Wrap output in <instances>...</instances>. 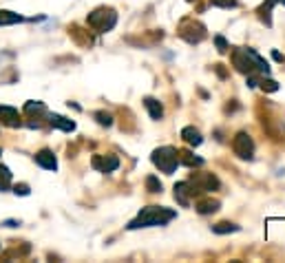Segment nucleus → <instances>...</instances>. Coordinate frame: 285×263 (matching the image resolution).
I'll use <instances>...</instances> for the list:
<instances>
[{
  "mask_svg": "<svg viewBox=\"0 0 285 263\" xmlns=\"http://www.w3.org/2000/svg\"><path fill=\"white\" fill-rule=\"evenodd\" d=\"M179 35L188 45H199V42L206 38V27L197 20H184L179 27Z\"/></svg>",
  "mask_w": 285,
  "mask_h": 263,
  "instance_id": "423d86ee",
  "label": "nucleus"
},
{
  "mask_svg": "<svg viewBox=\"0 0 285 263\" xmlns=\"http://www.w3.org/2000/svg\"><path fill=\"white\" fill-rule=\"evenodd\" d=\"M179 164H186V166H201L203 160L201 157H195L190 151H179Z\"/></svg>",
  "mask_w": 285,
  "mask_h": 263,
  "instance_id": "f3484780",
  "label": "nucleus"
},
{
  "mask_svg": "<svg viewBox=\"0 0 285 263\" xmlns=\"http://www.w3.org/2000/svg\"><path fill=\"white\" fill-rule=\"evenodd\" d=\"M117 166H119V160L115 155H104V157L95 155L93 157V168L100 170V173H113Z\"/></svg>",
  "mask_w": 285,
  "mask_h": 263,
  "instance_id": "6e6552de",
  "label": "nucleus"
},
{
  "mask_svg": "<svg viewBox=\"0 0 285 263\" xmlns=\"http://www.w3.org/2000/svg\"><path fill=\"white\" fill-rule=\"evenodd\" d=\"M236 230H239V226L230 223V221H221V223L212 226V232H217V235H228V232H236Z\"/></svg>",
  "mask_w": 285,
  "mask_h": 263,
  "instance_id": "a211bd4d",
  "label": "nucleus"
},
{
  "mask_svg": "<svg viewBox=\"0 0 285 263\" xmlns=\"http://www.w3.org/2000/svg\"><path fill=\"white\" fill-rule=\"evenodd\" d=\"M190 197H192V193H190V186H188V181L175 183V199H177L179 206L188 208V206H190Z\"/></svg>",
  "mask_w": 285,
  "mask_h": 263,
  "instance_id": "9d476101",
  "label": "nucleus"
},
{
  "mask_svg": "<svg viewBox=\"0 0 285 263\" xmlns=\"http://www.w3.org/2000/svg\"><path fill=\"white\" fill-rule=\"evenodd\" d=\"M232 151L241 160H252L254 157V142L248 133H236L232 139Z\"/></svg>",
  "mask_w": 285,
  "mask_h": 263,
  "instance_id": "0eeeda50",
  "label": "nucleus"
},
{
  "mask_svg": "<svg viewBox=\"0 0 285 263\" xmlns=\"http://www.w3.org/2000/svg\"><path fill=\"white\" fill-rule=\"evenodd\" d=\"M181 137H184V142H186V144H190V146H199V144L203 142L201 133H199L195 126H186L184 131H181Z\"/></svg>",
  "mask_w": 285,
  "mask_h": 263,
  "instance_id": "f8f14e48",
  "label": "nucleus"
},
{
  "mask_svg": "<svg viewBox=\"0 0 285 263\" xmlns=\"http://www.w3.org/2000/svg\"><path fill=\"white\" fill-rule=\"evenodd\" d=\"M25 18L20 14H14V11H7V9H0V27H7V24H18L22 22Z\"/></svg>",
  "mask_w": 285,
  "mask_h": 263,
  "instance_id": "dca6fc26",
  "label": "nucleus"
},
{
  "mask_svg": "<svg viewBox=\"0 0 285 263\" xmlns=\"http://www.w3.org/2000/svg\"><path fill=\"white\" fill-rule=\"evenodd\" d=\"M259 84H261V89H263V91H270V93L278 91V84H276L274 80H270V78H263V80H261Z\"/></svg>",
  "mask_w": 285,
  "mask_h": 263,
  "instance_id": "412c9836",
  "label": "nucleus"
},
{
  "mask_svg": "<svg viewBox=\"0 0 285 263\" xmlns=\"http://www.w3.org/2000/svg\"><path fill=\"white\" fill-rule=\"evenodd\" d=\"M87 22H89V27H93L98 33H106V31H111V29L115 27V22H117V14H115L113 9L100 7V9H95L93 14H89Z\"/></svg>",
  "mask_w": 285,
  "mask_h": 263,
  "instance_id": "20e7f679",
  "label": "nucleus"
},
{
  "mask_svg": "<svg viewBox=\"0 0 285 263\" xmlns=\"http://www.w3.org/2000/svg\"><path fill=\"white\" fill-rule=\"evenodd\" d=\"M215 7H223V9H232L236 7V0H210Z\"/></svg>",
  "mask_w": 285,
  "mask_h": 263,
  "instance_id": "b1692460",
  "label": "nucleus"
},
{
  "mask_svg": "<svg viewBox=\"0 0 285 263\" xmlns=\"http://www.w3.org/2000/svg\"><path fill=\"white\" fill-rule=\"evenodd\" d=\"M3 226H7V228H16V226H20V221H5Z\"/></svg>",
  "mask_w": 285,
  "mask_h": 263,
  "instance_id": "bb28decb",
  "label": "nucleus"
},
{
  "mask_svg": "<svg viewBox=\"0 0 285 263\" xmlns=\"http://www.w3.org/2000/svg\"><path fill=\"white\" fill-rule=\"evenodd\" d=\"M0 122H3L5 126H18L20 124V115H18L16 108H11V106H0Z\"/></svg>",
  "mask_w": 285,
  "mask_h": 263,
  "instance_id": "9b49d317",
  "label": "nucleus"
},
{
  "mask_svg": "<svg viewBox=\"0 0 285 263\" xmlns=\"http://www.w3.org/2000/svg\"><path fill=\"white\" fill-rule=\"evenodd\" d=\"M0 155H3V151H0Z\"/></svg>",
  "mask_w": 285,
  "mask_h": 263,
  "instance_id": "c85d7f7f",
  "label": "nucleus"
},
{
  "mask_svg": "<svg viewBox=\"0 0 285 263\" xmlns=\"http://www.w3.org/2000/svg\"><path fill=\"white\" fill-rule=\"evenodd\" d=\"M150 160H153V164L161 173L173 175L179 166V151L173 148V146H161V148L153 151V157H150Z\"/></svg>",
  "mask_w": 285,
  "mask_h": 263,
  "instance_id": "7ed1b4c3",
  "label": "nucleus"
},
{
  "mask_svg": "<svg viewBox=\"0 0 285 263\" xmlns=\"http://www.w3.org/2000/svg\"><path fill=\"white\" fill-rule=\"evenodd\" d=\"M276 3H283L285 5V0H268V5H276Z\"/></svg>",
  "mask_w": 285,
  "mask_h": 263,
  "instance_id": "cd10ccee",
  "label": "nucleus"
},
{
  "mask_svg": "<svg viewBox=\"0 0 285 263\" xmlns=\"http://www.w3.org/2000/svg\"><path fill=\"white\" fill-rule=\"evenodd\" d=\"M49 122H51V126H56V128H60V131H66V133H71V131H75V122H71V120H66V118H62V115H56L53 113L51 118H49Z\"/></svg>",
  "mask_w": 285,
  "mask_h": 263,
  "instance_id": "4468645a",
  "label": "nucleus"
},
{
  "mask_svg": "<svg viewBox=\"0 0 285 263\" xmlns=\"http://www.w3.org/2000/svg\"><path fill=\"white\" fill-rule=\"evenodd\" d=\"M215 42H217V49H219V53H226V51H228V42H226V38H221V35H217V38H215Z\"/></svg>",
  "mask_w": 285,
  "mask_h": 263,
  "instance_id": "393cba45",
  "label": "nucleus"
},
{
  "mask_svg": "<svg viewBox=\"0 0 285 263\" xmlns=\"http://www.w3.org/2000/svg\"><path fill=\"white\" fill-rule=\"evenodd\" d=\"M188 186H190V193L192 197L195 195H203V193H210V191H219V179H217L212 173H195L188 179Z\"/></svg>",
  "mask_w": 285,
  "mask_h": 263,
  "instance_id": "39448f33",
  "label": "nucleus"
},
{
  "mask_svg": "<svg viewBox=\"0 0 285 263\" xmlns=\"http://www.w3.org/2000/svg\"><path fill=\"white\" fill-rule=\"evenodd\" d=\"M14 193L25 197V195H29V186H27V183H16V186H14Z\"/></svg>",
  "mask_w": 285,
  "mask_h": 263,
  "instance_id": "a878e982",
  "label": "nucleus"
},
{
  "mask_svg": "<svg viewBox=\"0 0 285 263\" xmlns=\"http://www.w3.org/2000/svg\"><path fill=\"white\" fill-rule=\"evenodd\" d=\"M144 106H146V111L150 113V118L153 120H161L164 118V108H161V104L155 100V97H146L144 100Z\"/></svg>",
  "mask_w": 285,
  "mask_h": 263,
  "instance_id": "2eb2a0df",
  "label": "nucleus"
},
{
  "mask_svg": "<svg viewBox=\"0 0 285 263\" xmlns=\"http://www.w3.org/2000/svg\"><path fill=\"white\" fill-rule=\"evenodd\" d=\"M95 120H98L102 126H111V124H113V118H111L108 113H104V111H98V113H95Z\"/></svg>",
  "mask_w": 285,
  "mask_h": 263,
  "instance_id": "5701e85b",
  "label": "nucleus"
},
{
  "mask_svg": "<svg viewBox=\"0 0 285 263\" xmlns=\"http://www.w3.org/2000/svg\"><path fill=\"white\" fill-rule=\"evenodd\" d=\"M25 111L27 113H45V104H42V102H27L25 104Z\"/></svg>",
  "mask_w": 285,
  "mask_h": 263,
  "instance_id": "4be33fe9",
  "label": "nucleus"
},
{
  "mask_svg": "<svg viewBox=\"0 0 285 263\" xmlns=\"http://www.w3.org/2000/svg\"><path fill=\"white\" fill-rule=\"evenodd\" d=\"M177 217V212L171 208H161V206H148L144 208L133 221L126 226L129 230H139V228H153V226H166L168 221Z\"/></svg>",
  "mask_w": 285,
  "mask_h": 263,
  "instance_id": "f257e3e1",
  "label": "nucleus"
},
{
  "mask_svg": "<svg viewBox=\"0 0 285 263\" xmlns=\"http://www.w3.org/2000/svg\"><path fill=\"white\" fill-rule=\"evenodd\" d=\"M219 201H217V199H199L197 201V212H199V215H210V212H217V210H219Z\"/></svg>",
  "mask_w": 285,
  "mask_h": 263,
  "instance_id": "ddd939ff",
  "label": "nucleus"
},
{
  "mask_svg": "<svg viewBox=\"0 0 285 263\" xmlns=\"http://www.w3.org/2000/svg\"><path fill=\"white\" fill-rule=\"evenodd\" d=\"M232 64L239 73H246V76H252V73H270V64L265 62L263 58L259 56L254 49H236L232 51Z\"/></svg>",
  "mask_w": 285,
  "mask_h": 263,
  "instance_id": "f03ea898",
  "label": "nucleus"
},
{
  "mask_svg": "<svg viewBox=\"0 0 285 263\" xmlns=\"http://www.w3.org/2000/svg\"><path fill=\"white\" fill-rule=\"evenodd\" d=\"M11 186V173L7 166H0V191H7Z\"/></svg>",
  "mask_w": 285,
  "mask_h": 263,
  "instance_id": "6ab92c4d",
  "label": "nucleus"
},
{
  "mask_svg": "<svg viewBox=\"0 0 285 263\" xmlns=\"http://www.w3.org/2000/svg\"><path fill=\"white\" fill-rule=\"evenodd\" d=\"M146 188H148V193H161V181L150 175V177H146Z\"/></svg>",
  "mask_w": 285,
  "mask_h": 263,
  "instance_id": "aec40b11",
  "label": "nucleus"
},
{
  "mask_svg": "<svg viewBox=\"0 0 285 263\" xmlns=\"http://www.w3.org/2000/svg\"><path fill=\"white\" fill-rule=\"evenodd\" d=\"M35 164L42 166L45 170H56L58 168V160H56V155H53L49 148H42L38 155H35Z\"/></svg>",
  "mask_w": 285,
  "mask_h": 263,
  "instance_id": "1a4fd4ad",
  "label": "nucleus"
}]
</instances>
